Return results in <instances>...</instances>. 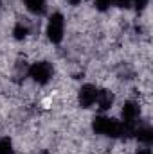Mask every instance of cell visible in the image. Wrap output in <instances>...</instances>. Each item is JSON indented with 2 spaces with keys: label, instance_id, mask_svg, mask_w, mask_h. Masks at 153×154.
I'll return each mask as SVG.
<instances>
[{
  "label": "cell",
  "instance_id": "7c38bea8",
  "mask_svg": "<svg viewBox=\"0 0 153 154\" xmlns=\"http://www.w3.org/2000/svg\"><path fill=\"white\" fill-rule=\"evenodd\" d=\"M94 4H96V9L97 11H106V9L112 7L114 0H94Z\"/></svg>",
  "mask_w": 153,
  "mask_h": 154
},
{
  "label": "cell",
  "instance_id": "4fadbf2b",
  "mask_svg": "<svg viewBox=\"0 0 153 154\" xmlns=\"http://www.w3.org/2000/svg\"><path fill=\"white\" fill-rule=\"evenodd\" d=\"M148 2H150V0H133V4H135L137 11H142V9L148 5Z\"/></svg>",
  "mask_w": 153,
  "mask_h": 154
},
{
  "label": "cell",
  "instance_id": "5bb4252c",
  "mask_svg": "<svg viewBox=\"0 0 153 154\" xmlns=\"http://www.w3.org/2000/svg\"><path fill=\"white\" fill-rule=\"evenodd\" d=\"M114 2L119 5V7H124V9L130 7V4H132V0H114Z\"/></svg>",
  "mask_w": 153,
  "mask_h": 154
},
{
  "label": "cell",
  "instance_id": "ba28073f",
  "mask_svg": "<svg viewBox=\"0 0 153 154\" xmlns=\"http://www.w3.org/2000/svg\"><path fill=\"white\" fill-rule=\"evenodd\" d=\"M133 136H135L141 143H144V145H151V142H153V131H151V127H148V125L137 127L135 133H133Z\"/></svg>",
  "mask_w": 153,
  "mask_h": 154
},
{
  "label": "cell",
  "instance_id": "277c9868",
  "mask_svg": "<svg viewBox=\"0 0 153 154\" xmlns=\"http://www.w3.org/2000/svg\"><path fill=\"white\" fill-rule=\"evenodd\" d=\"M139 115H141L139 104L133 102V100H128V102H124V106H122V109H121V116H122L121 122L135 131V129H137V118H139Z\"/></svg>",
  "mask_w": 153,
  "mask_h": 154
},
{
  "label": "cell",
  "instance_id": "2e32d148",
  "mask_svg": "<svg viewBox=\"0 0 153 154\" xmlns=\"http://www.w3.org/2000/svg\"><path fill=\"white\" fill-rule=\"evenodd\" d=\"M67 2H69V4H72V5H77L81 0H67Z\"/></svg>",
  "mask_w": 153,
  "mask_h": 154
},
{
  "label": "cell",
  "instance_id": "3957f363",
  "mask_svg": "<svg viewBox=\"0 0 153 154\" xmlns=\"http://www.w3.org/2000/svg\"><path fill=\"white\" fill-rule=\"evenodd\" d=\"M54 75V68L49 61H36L29 66V77L36 81L38 84H47Z\"/></svg>",
  "mask_w": 153,
  "mask_h": 154
},
{
  "label": "cell",
  "instance_id": "52a82bcc",
  "mask_svg": "<svg viewBox=\"0 0 153 154\" xmlns=\"http://www.w3.org/2000/svg\"><path fill=\"white\" fill-rule=\"evenodd\" d=\"M24 4H25V9L34 16H41L47 11V0H24Z\"/></svg>",
  "mask_w": 153,
  "mask_h": 154
},
{
  "label": "cell",
  "instance_id": "5b68a950",
  "mask_svg": "<svg viewBox=\"0 0 153 154\" xmlns=\"http://www.w3.org/2000/svg\"><path fill=\"white\" fill-rule=\"evenodd\" d=\"M96 97H97V88L94 84H83L79 88V93H77V102L81 108L86 109L96 102Z\"/></svg>",
  "mask_w": 153,
  "mask_h": 154
},
{
  "label": "cell",
  "instance_id": "9c48e42d",
  "mask_svg": "<svg viewBox=\"0 0 153 154\" xmlns=\"http://www.w3.org/2000/svg\"><path fill=\"white\" fill-rule=\"evenodd\" d=\"M29 75V65L25 61H18L16 66H15V79L16 81H22Z\"/></svg>",
  "mask_w": 153,
  "mask_h": 154
},
{
  "label": "cell",
  "instance_id": "8992f818",
  "mask_svg": "<svg viewBox=\"0 0 153 154\" xmlns=\"http://www.w3.org/2000/svg\"><path fill=\"white\" fill-rule=\"evenodd\" d=\"M96 102H97L101 111H108L112 108V104H114V93L110 90H97Z\"/></svg>",
  "mask_w": 153,
  "mask_h": 154
},
{
  "label": "cell",
  "instance_id": "e0dca14e",
  "mask_svg": "<svg viewBox=\"0 0 153 154\" xmlns=\"http://www.w3.org/2000/svg\"><path fill=\"white\" fill-rule=\"evenodd\" d=\"M0 7H2V2H0Z\"/></svg>",
  "mask_w": 153,
  "mask_h": 154
},
{
  "label": "cell",
  "instance_id": "9a60e30c",
  "mask_svg": "<svg viewBox=\"0 0 153 154\" xmlns=\"http://www.w3.org/2000/svg\"><path fill=\"white\" fill-rule=\"evenodd\" d=\"M135 154H151V151H150L148 147H144V149H139V151H137Z\"/></svg>",
  "mask_w": 153,
  "mask_h": 154
},
{
  "label": "cell",
  "instance_id": "7a4b0ae2",
  "mask_svg": "<svg viewBox=\"0 0 153 154\" xmlns=\"http://www.w3.org/2000/svg\"><path fill=\"white\" fill-rule=\"evenodd\" d=\"M65 34V18L61 13H54L50 18H49V23H47V38L50 43H61Z\"/></svg>",
  "mask_w": 153,
  "mask_h": 154
},
{
  "label": "cell",
  "instance_id": "8fae6325",
  "mask_svg": "<svg viewBox=\"0 0 153 154\" xmlns=\"http://www.w3.org/2000/svg\"><path fill=\"white\" fill-rule=\"evenodd\" d=\"M13 142L9 138H2L0 140V154H13Z\"/></svg>",
  "mask_w": 153,
  "mask_h": 154
},
{
  "label": "cell",
  "instance_id": "6da1fadb",
  "mask_svg": "<svg viewBox=\"0 0 153 154\" xmlns=\"http://www.w3.org/2000/svg\"><path fill=\"white\" fill-rule=\"evenodd\" d=\"M92 129L97 134H105L110 138H124V125L121 120L115 118H108V116H96L92 122Z\"/></svg>",
  "mask_w": 153,
  "mask_h": 154
},
{
  "label": "cell",
  "instance_id": "30bf717a",
  "mask_svg": "<svg viewBox=\"0 0 153 154\" xmlns=\"http://www.w3.org/2000/svg\"><path fill=\"white\" fill-rule=\"evenodd\" d=\"M27 34H29V27H27L24 22H18V23L15 25V29H13V36H15V39H25Z\"/></svg>",
  "mask_w": 153,
  "mask_h": 154
}]
</instances>
